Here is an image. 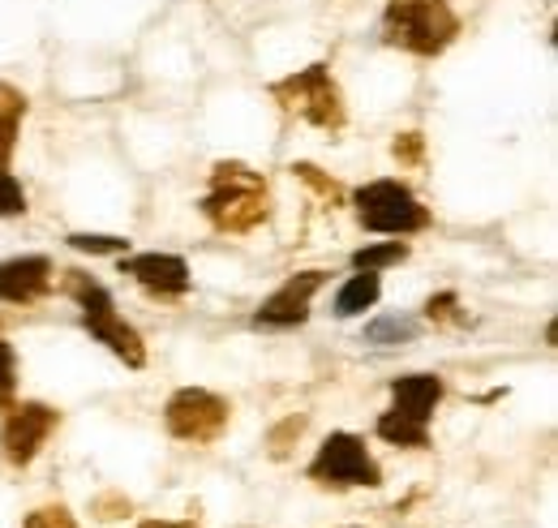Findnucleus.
<instances>
[{
	"mask_svg": "<svg viewBox=\"0 0 558 528\" xmlns=\"http://www.w3.org/2000/svg\"><path fill=\"white\" fill-rule=\"evenodd\" d=\"M22 528H77V520L70 516V507H39V512H31L26 516V525Z\"/></svg>",
	"mask_w": 558,
	"mask_h": 528,
	"instance_id": "22",
	"label": "nucleus"
},
{
	"mask_svg": "<svg viewBox=\"0 0 558 528\" xmlns=\"http://www.w3.org/2000/svg\"><path fill=\"white\" fill-rule=\"evenodd\" d=\"M271 99H276L288 117H301V121L314 125V130L340 133L349 125V108H344L340 82L331 77L327 65L296 69V73L271 82Z\"/></svg>",
	"mask_w": 558,
	"mask_h": 528,
	"instance_id": "5",
	"label": "nucleus"
},
{
	"mask_svg": "<svg viewBox=\"0 0 558 528\" xmlns=\"http://www.w3.org/2000/svg\"><path fill=\"white\" fill-rule=\"evenodd\" d=\"M121 275H130L134 284H142L146 292L155 297H185L194 275H190V263L181 254H121Z\"/></svg>",
	"mask_w": 558,
	"mask_h": 528,
	"instance_id": "12",
	"label": "nucleus"
},
{
	"mask_svg": "<svg viewBox=\"0 0 558 528\" xmlns=\"http://www.w3.org/2000/svg\"><path fill=\"white\" fill-rule=\"evenodd\" d=\"M13 392H17V352L13 344L0 339V408L13 404Z\"/></svg>",
	"mask_w": 558,
	"mask_h": 528,
	"instance_id": "21",
	"label": "nucleus"
},
{
	"mask_svg": "<svg viewBox=\"0 0 558 528\" xmlns=\"http://www.w3.org/2000/svg\"><path fill=\"white\" fill-rule=\"evenodd\" d=\"M404 259H409V245H404V241H378V245H365V250L352 254V271H374V275H383L387 266H400Z\"/></svg>",
	"mask_w": 558,
	"mask_h": 528,
	"instance_id": "15",
	"label": "nucleus"
},
{
	"mask_svg": "<svg viewBox=\"0 0 558 528\" xmlns=\"http://www.w3.org/2000/svg\"><path fill=\"white\" fill-rule=\"evenodd\" d=\"M138 528H198L194 520H146V525Z\"/></svg>",
	"mask_w": 558,
	"mask_h": 528,
	"instance_id": "24",
	"label": "nucleus"
},
{
	"mask_svg": "<svg viewBox=\"0 0 558 528\" xmlns=\"http://www.w3.org/2000/svg\"><path fill=\"white\" fill-rule=\"evenodd\" d=\"M22 121H26V95L13 91L9 82H0V168H9V159L17 151Z\"/></svg>",
	"mask_w": 558,
	"mask_h": 528,
	"instance_id": "14",
	"label": "nucleus"
},
{
	"mask_svg": "<svg viewBox=\"0 0 558 528\" xmlns=\"http://www.w3.org/2000/svg\"><path fill=\"white\" fill-rule=\"evenodd\" d=\"M292 172H296V177H301L318 199L331 202V206H340V202H344V190H340L331 177H323V168H314V164H292Z\"/></svg>",
	"mask_w": 558,
	"mask_h": 528,
	"instance_id": "19",
	"label": "nucleus"
},
{
	"mask_svg": "<svg viewBox=\"0 0 558 528\" xmlns=\"http://www.w3.org/2000/svg\"><path fill=\"white\" fill-rule=\"evenodd\" d=\"M356 219L365 232H383V237H413L425 232L434 219H429V206L400 181H369L361 185L356 194Z\"/></svg>",
	"mask_w": 558,
	"mask_h": 528,
	"instance_id": "6",
	"label": "nucleus"
},
{
	"mask_svg": "<svg viewBox=\"0 0 558 528\" xmlns=\"http://www.w3.org/2000/svg\"><path fill=\"white\" fill-rule=\"evenodd\" d=\"M57 288V266L44 254H17L0 263V301L4 305H35Z\"/></svg>",
	"mask_w": 558,
	"mask_h": 528,
	"instance_id": "11",
	"label": "nucleus"
},
{
	"mask_svg": "<svg viewBox=\"0 0 558 528\" xmlns=\"http://www.w3.org/2000/svg\"><path fill=\"white\" fill-rule=\"evenodd\" d=\"M425 319H429L434 327H464V323H469V314L460 310V297H456V292H434V297L425 301Z\"/></svg>",
	"mask_w": 558,
	"mask_h": 528,
	"instance_id": "16",
	"label": "nucleus"
},
{
	"mask_svg": "<svg viewBox=\"0 0 558 528\" xmlns=\"http://www.w3.org/2000/svg\"><path fill=\"white\" fill-rule=\"evenodd\" d=\"M391 155H396L400 164L417 168L421 159H425V137H421V133H400V137L391 142Z\"/></svg>",
	"mask_w": 558,
	"mask_h": 528,
	"instance_id": "23",
	"label": "nucleus"
},
{
	"mask_svg": "<svg viewBox=\"0 0 558 528\" xmlns=\"http://www.w3.org/2000/svg\"><path fill=\"white\" fill-rule=\"evenodd\" d=\"M232 421V404L207 387H181L163 404V425L181 443H215Z\"/></svg>",
	"mask_w": 558,
	"mask_h": 528,
	"instance_id": "8",
	"label": "nucleus"
},
{
	"mask_svg": "<svg viewBox=\"0 0 558 528\" xmlns=\"http://www.w3.org/2000/svg\"><path fill=\"white\" fill-rule=\"evenodd\" d=\"M198 211L210 219V228L245 237L258 224H267L271 215V190L263 181V172H254L241 159H219L210 168V190L203 194Z\"/></svg>",
	"mask_w": 558,
	"mask_h": 528,
	"instance_id": "1",
	"label": "nucleus"
},
{
	"mask_svg": "<svg viewBox=\"0 0 558 528\" xmlns=\"http://www.w3.org/2000/svg\"><path fill=\"white\" fill-rule=\"evenodd\" d=\"M61 288L77 301L82 327H86V335H90L95 344H104V348H108L117 361H125L130 370H142V365H146V344H142V335L117 314L112 292H108L95 275H86V271H65V284H61Z\"/></svg>",
	"mask_w": 558,
	"mask_h": 528,
	"instance_id": "3",
	"label": "nucleus"
},
{
	"mask_svg": "<svg viewBox=\"0 0 558 528\" xmlns=\"http://www.w3.org/2000/svg\"><path fill=\"white\" fill-rule=\"evenodd\" d=\"M447 387L438 374H404L391 383V408L378 417V439L391 447H429V421Z\"/></svg>",
	"mask_w": 558,
	"mask_h": 528,
	"instance_id": "4",
	"label": "nucleus"
},
{
	"mask_svg": "<svg viewBox=\"0 0 558 528\" xmlns=\"http://www.w3.org/2000/svg\"><path fill=\"white\" fill-rule=\"evenodd\" d=\"M9 215H26V190L9 168H0V219Z\"/></svg>",
	"mask_w": 558,
	"mask_h": 528,
	"instance_id": "20",
	"label": "nucleus"
},
{
	"mask_svg": "<svg viewBox=\"0 0 558 528\" xmlns=\"http://www.w3.org/2000/svg\"><path fill=\"white\" fill-rule=\"evenodd\" d=\"M383 297V279L374 271H356L349 284L336 292V319H356L365 310H374Z\"/></svg>",
	"mask_w": 558,
	"mask_h": 528,
	"instance_id": "13",
	"label": "nucleus"
},
{
	"mask_svg": "<svg viewBox=\"0 0 558 528\" xmlns=\"http://www.w3.org/2000/svg\"><path fill=\"white\" fill-rule=\"evenodd\" d=\"M417 323L413 319H378V323H369L365 327V339L369 344H409V339H417Z\"/></svg>",
	"mask_w": 558,
	"mask_h": 528,
	"instance_id": "17",
	"label": "nucleus"
},
{
	"mask_svg": "<svg viewBox=\"0 0 558 528\" xmlns=\"http://www.w3.org/2000/svg\"><path fill=\"white\" fill-rule=\"evenodd\" d=\"M460 39V13L451 0H387L383 44L409 57H442Z\"/></svg>",
	"mask_w": 558,
	"mask_h": 528,
	"instance_id": "2",
	"label": "nucleus"
},
{
	"mask_svg": "<svg viewBox=\"0 0 558 528\" xmlns=\"http://www.w3.org/2000/svg\"><path fill=\"white\" fill-rule=\"evenodd\" d=\"M331 275L327 271H296L279 284L276 292L258 305L254 314V327H267V331H288V327H301L310 319V305H314V292L327 284Z\"/></svg>",
	"mask_w": 558,
	"mask_h": 528,
	"instance_id": "10",
	"label": "nucleus"
},
{
	"mask_svg": "<svg viewBox=\"0 0 558 528\" xmlns=\"http://www.w3.org/2000/svg\"><path fill=\"white\" fill-rule=\"evenodd\" d=\"M61 412L52 404L26 399V404H4V421H0V452L13 468L35 464V456L48 447V439L57 434Z\"/></svg>",
	"mask_w": 558,
	"mask_h": 528,
	"instance_id": "9",
	"label": "nucleus"
},
{
	"mask_svg": "<svg viewBox=\"0 0 558 528\" xmlns=\"http://www.w3.org/2000/svg\"><path fill=\"white\" fill-rule=\"evenodd\" d=\"M310 481H318V485H365V490H378L383 485V468L378 460L369 456V447H365V439L361 434H349V430H336V434H327L323 439V447H318V456L310 460Z\"/></svg>",
	"mask_w": 558,
	"mask_h": 528,
	"instance_id": "7",
	"label": "nucleus"
},
{
	"mask_svg": "<svg viewBox=\"0 0 558 528\" xmlns=\"http://www.w3.org/2000/svg\"><path fill=\"white\" fill-rule=\"evenodd\" d=\"M70 245L82 254H130V237H108V232H70Z\"/></svg>",
	"mask_w": 558,
	"mask_h": 528,
	"instance_id": "18",
	"label": "nucleus"
}]
</instances>
